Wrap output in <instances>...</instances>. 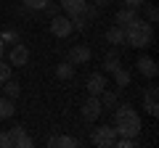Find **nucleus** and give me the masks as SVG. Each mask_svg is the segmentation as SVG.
Masks as SVG:
<instances>
[{
	"instance_id": "nucleus-1",
	"label": "nucleus",
	"mask_w": 159,
	"mask_h": 148,
	"mask_svg": "<svg viewBox=\"0 0 159 148\" xmlns=\"http://www.w3.org/2000/svg\"><path fill=\"white\" fill-rule=\"evenodd\" d=\"M114 130L117 135H125V137H138L141 135V116L138 111L130 106V103H122V106H114Z\"/></svg>"
},
{
	"instance_id": "nucleus-2",
	"label": "nucleus",
	"mask_w": 159,
	"mask_h": 148,
	"mask_svg": "<svg viewBox=\"0 0 159 148\" xmlns=\"http://www.w3.org/2000/svg\"><path fill=\"white\" fill-rule=\"evenodd\" d=\"M122 29H125V45H130V48H148L154 42V27H151V21H143L141 16H138L133 24L122 27Z\"/></svg>"
},
{
	"instance_id": "nucleus-3",
	"label": "nucleus",
	"mask_w": 159,
	"mask_h": 148,
	"mask_svg": "<svg viewBox=\"0 0 159 148\" xmlns=\"http://www.w3.org/2000/svg\"><path fill=\"white\" fill-rule=\"evenodd\" d=\"M114 140H117V130L109 124H101L90 132V143L98 148H114Z\"/></svg>"
},
{
	"instance_id": "nucleus-4",
	"label": "nucleus",
	"mask_w": 159,
	"mask_h": 148,
	"mask_svg": "<svg viewBox=\"0 0 159 148\" xmlns=\"http://www.w3.org/2000/svg\"><path fill=\"white\" fill-rule=\"evenodd\" d=\"M101 111H103V106H101V101H98V95H88V101L80 108V114H82L85 122H96L98 116H101Z\"/></svg>"
},
{
	"instance_id": "nucleus-5",
	"label": "nucleus",
	"mask_w": 159,
	"mask_h": 148,
	"mask_svg": "<svg viewBox=\"0 0 159 148\" xmlns=\"http://www.w3.org/2000/svg\"><path fill=\"white\" fill-rule=\"evenodd\" d=\"M74 32L72 27V19L69 16H51V34H56V37H69V34Z\"/></svg>"
},
{
	"instance_id": "nucleus-6",
	"label": "nucleus",
	"mask_w": 159,
	"mask_h": 148,
	"mask_svg": "<svg viewBox=\"0 0 159 148\" xmlns=\"http://www.w3.org/2000/svg\"><path fill=\"white\" fill-rule=\"evenodd\" d=\"M8 137H11V148H32L34 146V140L27 135V130L19 127V124L8 130Z\"/></svg>"
},
{
	"instance_id": "nucleus-7",
	"label": "nucleus",
	"mask_w": 159,
	"mask_h": 148,
	"mask_svg": "<svg viewBox=\"0 0 159 148\" xmlns=\"http://www.w3.org/2000/svg\"><path fill=\"white\" fill-rule=\"evenodd\" d=\"M69 63H74V66H80V63H88L90 61V48L88 45H72L69 48Z\"/></svg>"
},
{
	"instance_id": "nucleus-8",
	"label": "nucleus",
	"mask_w": 159,
	"mask_h": 148,
	"mask_svg": "<svg viewBox=\"0 0 159 148\" xmlns=\"http://www.w3.org/2000/svg\"><path fill=\"white\" fill-rule=\"evenodd\" d=\"M159 87H148L146 93H143V108H146V114L157 116L159 114Z\"/></svg>"
},
{
	"instance_id": "nucleus-9",
	"label": "nucleus",
	"mask_w": 159,
	"mask_h": 148,
	"mask_svg": "<svg viewBox=\"0 0 159 148\" xmlns=\"http://www.w3.org/2000/svg\"><path fill=\"white\" fill-rule=\"evenodd\" d=\"M27 61H29V50H27V45H21V42H13L11 56H8V63H11V66H24Z\"/></svg>"
},
{
	"instance_id": "nucleus-10",
	"label": "nucleus",
	"mask_w": 159,
	"mask_h": 148,
	"mask_svg": "<svg viewBox=\"0 0 159 148\" xmlns=\"http://www.w3.org/2000/svg\"><path fill=\"white\" fill-rule=\"evenodd\" d=\"M85 87H88V93H90V95H101V93L106 90V77H103L101 72H93L90 77H88Z\"/></svg>"
},
{
	"instance_id": "nucleus-11",
	"label": "nucleus",
	"mask_w": 159,
	"mask_h": 148,
	"mask_svg": "<svg viewBox=\"0 0 159 148\" xmlns=\"http://www.w3.org/2000/svg\"><path fill=\"white\" fill-rule=\"evenodd\" d=\"M135 66H138V72H141L143 77H148V80H154V77L159 74V66H157V61H154V58H148V56H141Z\"/></svg>"
},
{
	"instance_id": "nucleus-12",
	"label": "nucleus",
	"mask_w": 159,
	"mask_h": 148,
	"mask_svg": "<svg viewBox=\"0 0 159 148\" xmlns=\"http://www.w3.org/2000/svg\"><path fill=\"white\" fill-rule=\"evenodd\" d=\"M106 42H109V45H114V48L125 45V29L119 27V24L109 27V29H106Z\"/></svg>"
},
{
	"instance_id": "nucleus-13",
	"label": "nucleus",
	"mask_w": 159,
	"mask_h": 148,
	"mask_svg": "<svg viewBox=\"0 0 159 148\" xmlns=\"http://www.w3.org/2000/svg\"><path fill=\"white\" fill-rule=\"evenodd\" d=\"M48 146L51 148H77L80 140L77 137H69V135H53L51 140H48Z\"/></svg>"
},
{
	"instance_id": "nucleus-14",
	"label": "nucleus",
	"mask_w": 159,
	"mask_h": 148,
	"mask_svg": "<svg viewBox=\"0 0 159 148\" xmlns=\"http://www.w3.org/2000/svg\"><path fill=\"white\" fill-rule=\"evenodd\" d=\"M135 19H138V8L125 6V8H119V11H117V24H119V27H127V24H133Z\"/></svg>"
},
{
	"instance_id": "nucleus-15",
	"label": "nucleus",
	"mask_w": 159,
	"mask_h": 148,
	"mask_svg": "<svg viewBox=\"0 0 159 148\" xmlns=\"http://www.w3.org/2000/svg\"><path fill=\"white\" fill-rule=\"evenodd\" d=\"M85 3L88 0H61V8L66 11V16H77V13H82Z\"/></svg>"
},
{
	"instance_id": "nucleus-16",
	"label": "nucleus",
	"mask_w": 159,
	"mask_h": 148,
	"mask_svg": "<svg viewBox=\"0 0 159 148\" xmlns=\"http://www.w3.org/2000/svg\"><path fill=\"white\" fill-rule=\"evenodd\" d=\"M101 66H103V72H109V74H111V72H117V69L122 66V63H119V53H117V48H114L111 53H106V58H103V63H101Z\"/></svg>"
},
{
	"instance_id": "nucleus-17",
	"label": "nucleus",
	"mask_w": 159,
	"mask_h": 148,
	"mask_svg": "<svg viewBox=\"0 0 159 148\" xmlns=\"http://www.w3.org/2000/svg\"><path fill=\"white\" fill-rule=\"evenodd\" d=\"M111 74H114V82H117L119 90H122V87H127V85H130V80H133V74L127 72V69H122V66H119L117 72H111Z\"/></svg>"
},
{
	"instance_id": "nucleus-18",
	"label": "nucleus",
	"mask_w": 159,
	"mask_h": 148,
	"mask_svg": "<svg viewBox=\"0 0 159 148\" xmlns=\"http://www.w3.org/2000/svg\"><path fill=\"white\" fill-rule=\"evenodd\" d=\"M56 77H58V80H72V77H74V63L61 61V63L56 66Z\"/></svg>"
},
{
	"instance_id": "nucleus-19",
	"label": "nucleus",
	"mask_w": 159,
	"mask_h": 148,
	"mask_svg": "<svg viewBox=\"0 0 159 148\" xmlns=\"http://www.w3.org/2000/svg\"><path fill=\"white\" fill-rule=\"evenodd\" d=\"M13 111H16L13 101L3 95V98H0V119H11V116H13Z\"/></svg>"
},
{
	"instance_id": "nucleus-20",
	"label": "nucleus",
	"mask_w": 159,
	"mask_h": 148,
	"mask_svg": "<svg viewBox=\"0 0 159 148\" xmlns=\"http://www.w3.org/2000/svg\"><path fill=\"white\" fill-rule=\"evenodd\" d=\"M3 93H6V98H19V93H21V87H19V82L16 80H6L3 82Z\"/></svg>"
},
{
	"instance_id": "nucleus-21",
	"label": "nucleus",
	"mask_w": 159,
	"mask_h": 148,
	"mask_svg": "<svg viewBox=\"0 0 159 148\" xmlns=\"http://www.w3.org/2000/svg\"><path fill=\"white\" fill-rule=\"evenodd\" d=\"M98 101H101V106H103V108H114V106H117V93L103 90L101 95H98Z\"/></svg>"
},
{
	"instance_id": "nucleus-22",
	"label": "nucleus",
	"mask_w": 159,
	"mask_h": 148,
	"mask_svg": "<svg viewBox=\"0 0 159 148\" xmlns=\"http://www.w3.org/2000/svg\"><path fill=\"white\" fill-rule=\"evenodd\" d=\"M21 3H24L27 11H43V8L48 6V0H21Z\"/></svg>"
},
{
	"instance_id": "nucleus-23",
	"label": "nucleus",
	"mask_w": 159,
	"mask_h": 148,
	"mask_svg": "<svg viewBox=\"0 0 159 148\" xmlns=\"http://www.w3.org/2000/svg\"><path fill=\"white\" fill-rule=\"evenodd\" d=\"M0 40L6 42V45H13V42H19V32H13V29H6V32L0 34Z\"/></svg>"
},
{
	"instance_id": "nucleus-24",
	"label": "nucleus",
	"mask_w": 159,
	"mask_h": 148,
	"mask_svg": "<svg viewBox=\"0 0 159 148\" xmlns=\"http://www.w3.org/2000/svg\"><path fill=\"white\" fill-rule=\"evenodd\" d=\"M11 63H6V61H3V58H0V85H3V82H6V80H11Z\"/></svg>"
},
{
	"instance_id": "nucleus-25",
	"label": "nucleus",
	"mask_w": 159,
	"mask_h": 148,
	"mask_svg": "<svg viewBox=\"0 0 159 148\" xmlns=\"http://www.w3.org/2000/svg\"><path fill=\"white\" fill-rule=\"evenodd\" d=\"M114 146H117V148H133V146H138V140H135V137L119 135V140H114Z\"/></svg>"
},
{
	"instance_id": "nucleus-26",
	"label": "nucleus",
	"mask_w": 159,
	"mask_h": 148,
	"mask_svg": "<svg viewBox=\"0 0 159 148\" xmlns=\"http://www.w3.org/2000/svg\"><path fill=\"white\" fill-rule=\"evenodd\" d=\"M141 8L146 11V21H151V24H154V21L159 19V11H157V6H146V3H143Z\"/></svg>"
},
{
	"instance_id": "nucleus-27",
	"label": "nucleus",
	"mask_w": 159,
	"mask_h": 148,
	"mask_svg": "<svg viewBox=\"0 0 159 148\" xmlns=\"http://www.w3.org/2000/svg\"><path fill=\"white\" fill-rule=\"evenodd\" d=\"M0 148H11V137H8V130L0 132Z\"/></svg>"
},
{
	"instance_id": "nucleus-28",
	"label": "nucleus",
	"mask_w": 159,
	"mask_h": 148,
	"mask_svg": "<svg viewBox=\"0 0 159 148\" xmlns=\"http://www.w3.org/2000/svg\"><path fill=\"white\" fill-rule=\"evenodd\" d=\"M43 11H45L48 16H56V13H58V6H51V3H48V6L43 8Z\"/></svg>"
},
{
	"instance_id": "nucleus-29",
	"label": "nucleus",
	"mask_w": 159,
	"mask_h": 148,
	"mask_svg": "<svg viewBox=\"0 0 159 148\" xmlns=\"http://www.w3.org/2000/svg\"><path fill=\"white\" fill-rule=\"evenodd\" d=\"M146 0H125V6H130V8H141Z\"/></svg>"
},
{
	"instance_id": "nucleus-30",
	"label": "nucleus",
	"mask_w": 159,
	"mask_h": 148,
	"mask_svg": "<svg viewBox=\"0 0 159 148\" xmlns=\"http://www.w3.org/2000/svg\"><path fill=\"white\" fill-rule=\"evenodd\" d=\"M109 3H111V0H93V6H96V8H103V6H109Z\"/></svg>"
},
{
	"instance_id": "nucleus-31",
	"label": "nucleus",
	"mask_w": 159,
	"mask_h": 148,
	"mask_svg": "<svg viewBox=\"0 0 159 148\" xmlns=\"http://www.w3.org/2000/svg\"><path fill=\"white\" fill-rule=\"evenodd\" d=\"M3 56H6V42L0 40V58H3Z\"/></svg>"
},
{
	"instance_id": "nucleus-32",
	"label": "nucleus",
	"mask_w": 159,
	"mask_h": 148,
	"mask_svg": "<svg viewBox=\"0 0 159 148\" xmlns=\"http://www.w3.org/2000/svg\"><path fill=\"white\" fill-rule=\"evenodd\" d=\"M111 3H114V0H111Z\"/></svg>"
}]
</instances>
